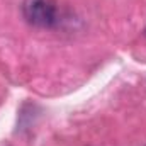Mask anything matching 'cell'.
I'll return each instance as SVG.
<instances>
[{"instance_id": "6da1fadb", "label": "cell", "mask_w": 146, "mask_h": 146, "mask_svg": "<svg viewBox=\"0 0 146 146\" xmlns=\"http://www.w3.org/2000/svg\"><path fill=\"white\" fill-rule=\"evenodd\" d=\"M24 19L36 27H51L58 21V9L54 0H24Z\"/></svg>"}]
</instances>
